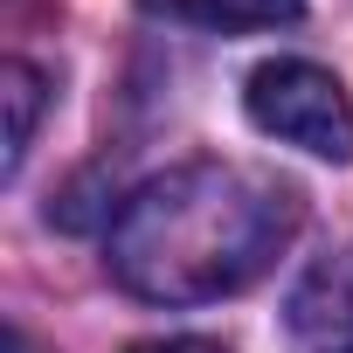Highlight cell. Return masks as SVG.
Segmentation results:
<instances>
[{"instance_id": "4", "label": "cell", "mask_w": 353, "mask_h": 353, "mask_svg": "<svg viewBox=\"0 0 353 353\" xmlns=\"http://www.w3.org/2000/svg\"><path fill=\"white\" fill-rule=\"evenodd\" d=\"M152 14H173V21H194V28H222V35H243V28H277V21H298L305 0H145Z\"/></svg>"}, {"instance_id": "6", "label": "cell", "mask_w": 353, "mask_h": 353, "mask_svg": "<svg viewBox=\"0 0 353 353\" xmlns=\"http://www.w3.org/2000/svg\"><path fill=\"white\" fill-rule=\"evenodd\" d=\"M132 353H229V346H222V339H194V332H188V339H139Z\"/></svg>"}, {"instance_id": "3", "label": "cell", "mask_w": 353, "mask_h": 353, "mask_svg": "<svg viewBox=\"0 0 353 353\" xmlns=\"http://www.w3.org/2000/svg\"><path fill=\"white\" fill-rule=\"evenodd\" d=\"M284 325L305 353H353V243L319 256L284 305Z\"/></svg>"}, {"instance_id": "7", "label": "cell", "mask_w": 353, "mask_h": 353, "mask_svg": "<svg viewBox=\"0 0 353 353\" xmlns=\"http://www.w3.org/2000/svg\"><path fill=\"white\" fill-rule=\"evenodd\" d=\"M0 353H42V346H35V339H28L21 325H8V339H0Z\"/></svg>"}, {"instance_id": "5", "label": "cell", "mask_w": 353, "mask_h": 353, "mask_svg": "<svg viewBox=\"0 0 353 353\" xmlns=\"http://www.w3.org/2000/svg\"><path fill=\"white\" fill-rule=\"evenodd\" d=\"M0 97H8V173H21V159L35 145V118H42V70L14 56L0 70Z\"/></svg>"}, {"instance_id": "1", "label": "cell", "mask_w": 353, "mask_h": 353, "mask_svg": "<svg viewBox=\"0 0 353 353\" xmlns=\"http://www.w3.org/2000/svg\"><path fill=\"white\" fill-rule=\"evenodd\" d=\"M298 229L305 194L291 181L236 159H188L118 208L104 263L145 305H215L250 291Z\"/></svg>"}, {"instance_id": "2", "label": "cell", "mask_w": 353, "mask_h": 353, "mask_svg": "<svg viewBox=\"0 0 353 353\" xmlns=\"http://www.w3.org/2000/svg\"><path fill=\"white\" fill-rule=\"evenodd\" d=\"M243 111L277 145H298V152L332 159V166L353 159V97H346V83L332 70H319L305 56L256 63L250 83H243Z\"/></svg>"}]
</instances>
